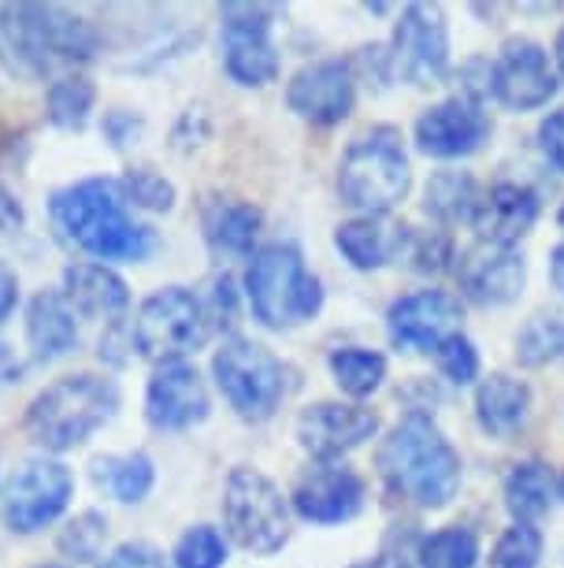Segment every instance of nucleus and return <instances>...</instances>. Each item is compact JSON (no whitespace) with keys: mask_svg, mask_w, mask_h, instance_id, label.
Segmentation results:
<instances>
[{"mask_svg":"<svg viewBox=\"0 0 564 568\" xmlns=\"http://www.w3.org/2000/svg\"><path fill=\"white\" fill-rule=\"evenodd\" d=\"M104 539H109V520L90 509L60 531V550L68 554L71 561H93V557L101 554Z\"/></svg>","mask_w":564,"mask_h":568,"instance_id":"obj_35","label":"nucleus"},{"mask_svg":"<svg viewBox=\"0 0 564 568\" xmlns=\"http://www.w3.org/2000/svg\"><path fill=\"white\" fill-rule=\"evenodd\" d=\"M153 460L145 454H109L93 460V484L115 501H142L153 490Z\"/></svg>","mask_w":564,"mask_h":568,"instance_id":"obj_29","label":"nucleus"},{"mask_svg":"<svg viewBox=\"0 0 564 568\" xmlns=\"http://www.w3.org/2000/svg\"><path fill=\"white\" fill-rule=\"evenodd\" d=\"M409 256H412V267H417V272H445L450 261H453L450 242L439 239V234H423V239H412L409 242Z\"/></svg>","mask_w":564,"mask_h":568,"instance_id":"obj_39","label":"nucleus"},{"mask_svg":"<svg viewBox=\"0 0 564 568\" xmlns=\"http://www.w3.org/2000/svg\"><path fill=\"white\" fill-rule=\"evenodd\" d=\"M27 342L38 361H57L79 342V327H74V308L68 297L57 291L38 294L27 308Z\"/></svg>","mask_w":564,"mask_h":568,"instance_id":"obj_25","label":"nucleus"},{"mask_svg":"<svg viewBox=\"0 0 564 568\" xmlns=\"http://www.w3.org/2000/svg\"><path fill=\"white\" fill-rule=\"evenodd\" d=\"M531 416V390L505 372L486 375L475 387V420L491 438H513Z\"/></svg>","mask_w":564,"mask_h":568,"instance_id":"obj_23","label":"nucleus"},{"mask_svg":"<svg viewBox=\"0 0 564 568\" xmlns=\"http://www.w3.org/2000/svg\"><path fill=\"white\" fill-rule=\"evenodd\" d=\"M98 52V34L86 19L57 4L0 8V60L23 74H49L86 63Z\"/></svg>","mask_w":564,"mask_h":568,"instance_id":"obj_3","label":"nucleus"},{"mask_svg":"<svg viewBox=\"0 0 564 568\" xmlns=\"http://www.w3.org/2000/svg\"><path fill=\"white\" fill-rule=\"evenodd\" d=\"M120 186H123L126 205H137V209H148V212H167L175 205V186L164 175H156V171H145V168L131 171Z\"/></svg>","mask_w":564,"mask_h":568,"instance_id":"obj_37","label":"nucleus"},{"mask_svg":"<svg viewBox=\"0 0 564 568\" xmlns=\"http://www.w3.org/2000/svg\"><path fill=\"white\" fill-rule=\"evenodd\" d=\"M216 383L223 398L230 402V409L242 420H268L286 398V368L268 346L253 338H230L223 342L216 361H212Z\"/></svg>","mask_w":564,"mask_h":568,"instance_id":"obj_7","label":"nucleus"},{"mask_svg":"<svg viewBox=\"0 0 564 568\" xmlns=\"http://www.w3.org/2000/svg\"><path fill=\"white\" fill-rule=\"evenodd\" d=\"M409 242H412V231L390 216H360L335 231L338 253H342L357 272H379V267L393 264L398 256L409 253Z\"/></svg>","mask_w":564,"mask_h":568,"instance_id":"obj_22","label":"nucleus"},{"mask_svg":"<svg viewBox=\"0 0 564 568\" xmlns=\"http://www.w3.org/2000/svg\"><path fill=\"white\" fill-rule=\"evenodd\" d=\"M491 93L513 112H531L550 104V98L557 93V74L550 68V52L527 38L505 41L491 63Z\"/></svg>","mask_w":564,"mask_h":568,"instance_id":"obj_13","label":"nucleus"},{"mask_svg":"<svg viewBox=\"0 0 564 568\" xmlns=\"http://www.w3.org/2000/svg\"><path fill=\"white\" fill-rule=\"evenodd\" d=\"M539 142H542V153L557 171H564V109L550 112L546 120L539 126Z\"/></svg>","mask_w":564,"mask_h":568,"instance_id":"obj_41","label":"nucleus"},{"mask_svg":"<svg viewBox=\"0 0 564 568\" xmlns=\"http://www.w3.org/2000/svg\"><path fill=\"white\" fill-rule=\"evenodd\" d=\"M223 16V68L238 85H268L279 79V52L268 30L275 8L268 4H227Z\"/></svg>","mask_w":564,"mask_h":568,"instance_id":"obj_11","label":"nucleus"},{"mask_svg":"<svg viewBox=\"0 0 564 568\" xmlns=\"http://www.w3.org/2000/svg\"><path fill=\"white\" fill-rule=\"evenodd\" d=\"M227 561V546H223V535L216 528H189L175 546V568H223Z\"/></svg>","mask_w":564,"mask_h":568,"instance_id":"obj_36","label":"nucleus"},{"mask_svg":"<svg viewBox=\"0 0 564 568\" xmlns=\"http://www.w3.org/2000/svg\"><path fill=\"white\" fill-rule=\"evenodd\" d=\"M19 379V361H16V353L0 342V387H8V383H16Z\"/></svg>","mask_w":564,"mask_h":568,"instance_id":"obj_45","label":"nucleus"},{"mask_svg":"<svg viewBox=\"0 0 564 568\" xmlns=\"http://www.w3.org/2000/svg\"><path fill=\"white\" fill-rule=\"evenodd\" d=\"M120 409V390L101 375H68L45 387L27 409V432L45 449H74Z\"/></svg>","mask_w":564,"mask_h":568,"instance_id":"obj_4","label":"nucleus"},{"mask_svg":"<svg viewBox=\"0 0 564 568\" xmlns=\"http://www.w3.org/2000/svg\"><path fill=\"white\" fill-rule=\"evenodd\" d=\"M390 79H401L417 90L439 85L450 71V27L434 4H409L393 27L387 52Z\"/></svg>","mask_w":564,"mask_h":568,"instance_id":"obj_10","label":"nucleus"},{"mask_svg":"<svg viewBox=\"0 0 564 568\" xmlns=\"http://www.w3.org/2000/svg\"><path fill=\"white\" fill-rule=\"evenodd\" d=\"M246 294L253 313L264 327H297L305 320H312L324 305V286L319 278L305 267V256L297 253V245L275 242L253 256L246 272Z\"/></svg>","mask_w":564,"mask_h":568,"instance_id":"obj_6","label":"nucleus"},{"mask_svg":"<svg viewBox=\"0 0 564 568\" xmlns=\"http://www.w3.org/2000/svg\"><path fill=\"white\" fill-rule=\"evenodd\" d=\"M524 278H527L524 256L509 250V245L475 242L457 261V283H461L464 297L483 308H502L509 302H516L520 291H524Z\"/></svg>","mask_w":564,"mask_h":568,"instance_id":"obj_17","label":"nucleus"},{"mask_svg":"<svg viewBox=\"0 0 564 568\" xmlns=\"http://www.w3.org/2000/svg\"><path fill=\"white\" fill-rule=\"evenodd\" d=\"M104 134H109V142L120 149V145H131L137 134H142V120H134L131 112H112L109 120H104Z\"/></svg>","mask_w":564,"mask_h":568,"instance_id":"obj_42","label":"nucleus"},{"mask_svg":"<svg viewBox=\"0 0 564 568\" xmlns=\"http://www.w3.org/2000/svg\"><path fill=\"white\" fill-rule=\"evenodd\" d=\"M49 212L63 239L98 261H145L153 253V231L131 216L115 179H86L60 190Z\"/></svg>","mask_w":564,"mask_h":568,"instance_id":"obj_1","label":"nucleus"},{"mask_svg":"<svg viewBox=\"0 0 564 568\" xmlns=\"http://www.w3.org/2000/svg\"><path fill=\"white\" fill-rule=\"evenodd\" d=\"M557 495L564 498V476H561V484H557Z\"/></svg>","mask_w":564,"mask_h":568,"instance_id":"obj_49","label":"nucleus"},{"mask_svg":"<svg viewBox=\"0 0 564 568\" xmlns=\"http://www.w3.org/2000/svg\"><path fill=\"white\" fill-rule=\"evenodd\" d=\"M101 568H164V554L153 542H123Z\"/></svg>","mask_w":564,"mask_h":568,"instance_id":"obj_40","label":"nucleus"},{"mask_svg":"<svg viewBox=\"0 0 564 568\" xmlns=\"http://www.w3.org/2000/svg\"><path fill=\"white\" fill-rule=\"evenodd\" d=\"M486 138H491V115L483 112V104L475 98H464V93L431 104L417 120V145L439 160L472 156L483 149Z\"/></svg>","mask_w":564,"mask_h":568,"instance_id":"obj_16","label":"nucleus"},{"mask_svg":"<svg viewBox=\"0 0 564 568\" xmlns=\"http://www.w3.org/2000/svg\"><path fill=\"white\" fill-rule=\"evenodd\" d=\"M93 85L82 74H68V79L49 85V120L63 126V131H82L93 112Z\"/></svg>","mask_w":564,"mask_h":568,"instance_id":"obj_33","label":"nucleus"},{"mask_svg":"<svg viewBox=\"0 0 564 568\" xmlns=\"http://www.w3.org/2000/svg\"><path fill=\"white\" fill-rule=\"evenodd\" d=\"M461 320L464 308L450 291H417L390 305L387 327L393 346L412 353H431L445 338L461 335Z\"/></svg>","mask_w":564,"mask_h":568,"instance_id":"obj_14","label":"nucleus"},{"mask_svg":"<svg viewBox=\"0 0 564 568\" xmlns=\"http://www.w3.org/2000/svg\"><path fill=\"white\" fill-rule=\"evenodd\" d=\"M19 302V278L8 264H0V320H8V313Z\"/></svg>","mask_w":564,"mask_h":568,"instance_id":"obj_43","label":"nucleus"},{"mask_svg":"<svg viewBox=\"0 0 564 568\" xmlns=\"http://www.w3.org/2000/svg\"><path fill=\"white\" fill-rule=\"evenodd\" d=\"M479 539L468 528H442L428 535L417 550L420 568H475Z\"/></svg>","mask_w":564,"mask_h":568,"instance_id":"obj_32","label":"nucleus"},{"mask_svg":"<svg viewBox=\"0 0 564 568\" xmlns=\"http://www.w3.org/2000/svg\"><path fill=\"white\" fill-rule=\"evenodd\" d=\"M19 205L12 201V194H4V190H0V239H4V234H12L16 227H19Z\"/></svg>","mask_w":564,"mask_h":568,"instance_id":"obj_44","label":"nucleus"},{"mask_svg":"<svg viewBox=\"0 0 564 568\" xmlns=\"http://www.w3.org/2000/svg\"><path fill=\"white\" fill-rule=\"evenodd\" d=\"M294 509L297 517L312 524H342L353 520L365 509V479L346 465H324L308 468L294 487Z\"/></svg>","mask_w":564,"mask_h":568,"instance_id":"obj_20","label":"nucleus"},{"mask_svg":"<svg viewBox=\"0 0 564 568\" xmlns=\"http://www.w3.org/2000/svg\"><path fill=\"white\" fill-rule=\"evenodd\" d=\"M145 416L153 427L164 432H183L208 416V390L194 364L167 361L160 364L145 390Z\"/></svg>","mask_w":564,"mask_h":568,"instance_id":"obj_19","label":"nucleus"},{"mask_svg":"<svg viewBox=\"0 0 564 568\" xmlns=\"http://www.w3.org/2000/svg\"><path fill=\"white\" fill-rule=\"evenodd\" d=\"M539 194L524 182H494L491 190H483V201H479L472 227L479 234V242L491 245H513L524 239V234L535 227L539 220Z\"/></svg>","mask_w":564,"mask_h":568,"instance_id":"obj_21","label":"nucleus"},{"mask_svg":"<svg viewBox=\"0 0 564 568\" xmlns=\"http://www.w3.org/2000/svg\"><path fill=\"white\" fill-rule=\"evenodd\" d=\"M208 338V313L194 294L183 286H164L145 305L137 308L134 320V346L148 361H183Z\"/></svg>","mask_w":564,"mask_h":568,"instance_id":"obj_9","label":"nucleus"},{"mask_svg":"<svg viewBox=\"0 0 564 568\" xmlns=\"http://www.w3.org/2000/svg\"><path fill=\"white\" fill-rule=\"evenodd\" d=\"M353 568H398L390 561V557H376V561H360V565H353Z\"/></svg>","mask_w":564,"mask_h":568,"instance_id":"obj_47","label":"nucleus"},{"mask_svg":"<svg viewBox=\"0 0 564 568\" xmlns=\"http://www.w3.org/2000/svg\"><path fill=\"white\" fill-rule=\"evenodd\" d=\"M205 234L216 253L249 256L260 234V209H253L249 201H219V205L208 209Z\"/></svg>","mask_w":564,"mask_h":568,"instance_id":"obj_27","label":"nucleus"},{"mask_svg":"<svg viewBox=\"0 0 564 568\" xmlns=\"http://www.w3.org/2000/svg\"><path fill=\"white\" fill-rule=\"evenodd\" d=\"M550 278H553V286L564 294V245H557L550 256Z\"/></svg>","mask_w":564,"mask_h":568,"instance_id":"obj_46","label":"nucleus"},{"mask_svg":"<svg viewBox=\"0 0 564 568\" xmlns=\"http://www.w3.org/2000/svg\"><path fill=\"white\" fill-rule=\"evenodd\" d=\"M286 104L305 123L335 126L342 123L357 104V79L346 60H316L290 79Z\"/></svg>","mask_w":564,"mask_h":568,"instance_id":"obj_15","label":"nucleus"},{"mask_svg":"<svg viewBox=\"0 0 564 568\" xmlns=\"http://www.w3.org/2000/svg\"><path fill=\"white\" fill-rule=\"evenodd\" d=\"M331 375L349 398H368V394H376L382 387V379H387V357L376 349H360V346L335 349Z\"/></svg>","mask_w":564,"mask_h":568,"instance_id":"obj_30","label":"nucleus"},{"mask_svg":"<svg viewBox=\"0 0 564 568\" xmlns=\"http://www.w3.org/2000/svg\"><path fill=\"white\" fill-rule=\"evenodd\" d=\"M379 432V416L365 405L319 402L308 405L297 420V443H301L316 460H335L349 449L365 446Z\"/></svg>","mask_w":564,"mask_h":568,"instance_id":"obj_18","label":"nucleus"},{"mask_svg":"<svg viewBox=\"0 0 564 568\" xmlns=\"http://www.w3.org/2000/svg\"><path fill=\"white\" fill-rule=\"evenodd\" d=\"M557 357H564V316H531L516 335V361L524 368H542Z\"/></svg>","mask_w":564,"mask_h":568,"instance_id":"obj_31","label":"nucleus"},{"mask_svg":"<svg viewBox=\"0 0 564 568\" xmlns=\"http://www.w3.org/2000/svg\"><path fill=\"white\" fill-rule=\"evenodd\" d=\"M542 535L535 524H513L491 554V568H539Z\"/></svg>","mask_w":564,"mask_h":568,"instance_id":"obj_34","label":"nucleus"},{"mask_svg":"<svg viewBox=\"0 0 564 568\" xmlns=\"http://www.w3.org/2000/svg\"><path fill=\"white\" fill-rule=\"evenodd\" d=\"M379 476L412 506L442 509L461 490V457L428 413H409L382 438Z\"/></svg>","mask_w":564,"mask_h":568,"instance_id":"obj_2","label":"nucleus"},{"mask_svg":"<svg viewBox=\"0 0 564 568\" xmlns=\"http://www.w3.org/2000/svg\"><path fill=\"white\" fill-rule=\"evenodd\" d=\"M74 490L71 471L57 460H27L4 487V520L12 531H38L68 509Z\"/></svg>","mask_w":564,"mask_h":568,"instance_id":"obj_12","label":"nucleus"},{"mask_svg":"<svg viewBox=\"0 0 564 568\" xmlns=\"http://www.w3.org/2000/svg\"><path fill=\"white\" fill-rule=\"evenodd\" d=\"M553 57H557V71L564 74V30L557 34V45H553Z\"/></svg>","mask_w":564,"mask_h":568,"instance_id":"obj_48","label":"nucleus"},{"mask_svg":"<svg viewBox=\"0 0 564 568\" xmlns=\"http://www.w3.org/2000/svg\"><path fill=\"white\" fill-rule=\"evenodd\" d=\"M409 186V156L393 126H376V131L360 134L338 164V194L349 209L365 212V216H387L398 201H406Z\"/></svg>","mask_w":564,"mask_h":568,"instance_id":"obj_5","label":"nucleus"},{"mask_svg":"<svg viewBox=\"0 0 564 568\" xmlns=\"http://www.w3.org/2000/svg\"><path fill=\"white\" fill-rule=\"evenodd\" d=\"M63 297L79 316L86 320H112L120 316L131 294H126V283L112 267L104 264H74L63 272Z\"/></svg>","mask_w":564,"mask_h":568,"instance_id":"obj_24","label":"nucleus"},{"mask_svg":"<svg viewBox=\"0 0 564 568\" xmlns=\"http://www.w3.org/2000/svg\"><path fill=\"white\" fill-rule=\"evenodd\" d=\"M49 568H57V565H49Z\"/></svg>","mask_w":564,"mask_h":568,"instance_id":"obj_51","label":"nucleus"},{"mask_svg":"<svg viewBox=\"0 0 564 568\" xmlns=\"http://www.w3.org/2000/svg\"><path fill=\"white\" fill-rule=\"evenodd\" d=\"M434 357H439V372L450 383H457V387H468V383L479 375V353L464 335L445 338L442 346L434 349Z\"/></svg>","mask_w":564,"mask_h":568,"instance_id":"obj_38","label":"nucleus"},{"mask_svg":"<svg viewBox=\"0 0 564 568\" xmlns=\"http://www.w3.org/2000/svg\"><path fill=\"white\" fill-rule=\"evenodd\" d=\"M479 201H483V190L468 171H439L423 190V212L439 223H472Z\"/></svg>","mask_w":564,"mask_h":568,"instance_id":"obj_28","label":"nucleus"},{"mask_svg":"<svg viewBox=\"0 0 564 568\" xmlns=\"http://www.w3.org/2000/svg\"><path fill=\"white\" fill-rule=\"evenodd\" d=\"M553 471L542 460H520L505 476V509L513 513L516 524H535L550 513L553 501Z\"/></svg>","mask_w":564,"mask_h":568,"instance_id":"obj_26","label":"nucleus"},{"mask_svg":"<svg viewBox=\"0 0 564 568\" xmlns=\"http://www.w3.org/2000/svg\"><path fill=\"white\" fill-rule=\"evenodd\" d=\"M223 524L242 550L275 554L290 539V509L283 490L257 468H234L223 490Z\"/></svg>","mask_w":564,"mask_h":568,"instance_id":"obj_8","label":"nucleus"},{"mask_svg":"<svg viewBox=\"0 0 564 568\" xmlns=\"http://www.w3.org/2000/svg\"><path fill=\"white\" fill-rule=\"evenodd\" d=\"M561 227H564V209H561Z\"/></svg>","mask_w":564,"mask_h":568,"instance_id":"obj_50","label":"nucleus"}]
</instances>
